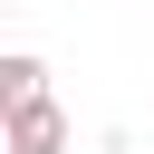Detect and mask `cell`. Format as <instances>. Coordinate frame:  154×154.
Segmentation results:
<instances>
[{
    "label": "cell",
    "mask_w": 154,
    "mask_h": 154,
    "mask_svg": "<svg viewBox=\"0 0 154 154\" xmlns=\"http://www.w3.org/2000/svg\"><path fill=\"white\" fill-rule=\"evenodd\" d=\"M10 154H67V106H58V96L19 106V116H10Z\"/></svg>",
    "instance_id": "1"
},
{
    "label": "cell",
    "mask_w": 154,
    "mask_h": 154,
    "mask_svg": "<svg viewBox=\"0 0 154 154\" xmlns=\"http://www.w3.org/2000/svg\"><path fill=\"white\" fill-rule=\"evenodd\" d=\"M38 96H48V67H38L29 48H10V58H0V116H19V106H38Z\"/></svg>",
    "instance_id": "2"
}]
</instances>
